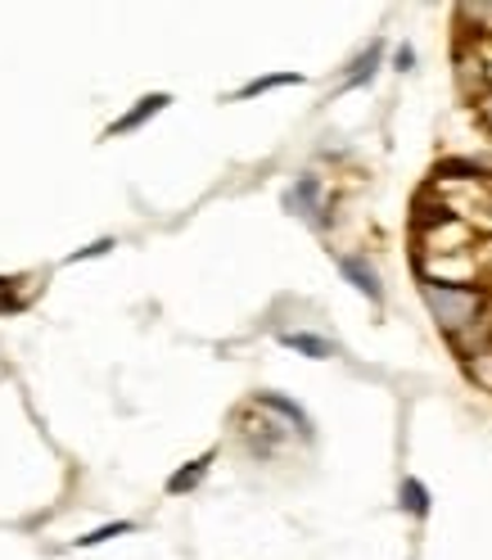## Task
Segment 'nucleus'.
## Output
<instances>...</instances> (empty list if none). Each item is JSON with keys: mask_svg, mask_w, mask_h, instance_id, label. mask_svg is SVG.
Here are the masks:
<instances>
[{"mask_svg": "<svg viewBox=\"0 0 492 560\" xmlns=\"http://www.w3.org/2000/svg\"><path fill=\"white\" fill-rule=\"evenodd\" d=\"M425 303L430 312L438 317L443 330H466L475 317H479V307H483V294L470 290V285H447V280H425Z\"/></svg>", "mask_w": 492, "mask_h": 560, "instance_id": "obj_1", "label": "nucleus"}, {"mask_svg": "<svg viewBox=\"0 0 492 560\" xmlns=\"http://www.w3.org/2000/svg\"><path fill=\"white\" fill-rule=\"evenodd\" d=\"M167 104H172V95H145V100H140L136 104V109L127 114V118H118L114 127H109V136H122V131H136L140 122H145V118H154V114H163L167 109Z\"/></svg>", "mask_w": 492, "mask_h": 560, "instance_id": "obj_2", "label": "nucleus"}, {"mask_svg": "<svg viewBox=\"0 0 492 560\" xmlns=\"http://www.w3.org/2000/svg\"><path fill=\"white\" fill-rule=\"evenodd\" d=\"M339 271H343L348 280H353V285H358L366 299H375V303H379V294H384V290H379V276H375L362 258H339Z\"/></svg>", "mask_w": 492, "mask_h": 560, "instance_id": "obj_3", "label": "nucleus"}, {"mask_svg": "<svg viewBox=\"0 0 492 560\" xmlns=\"http://www.w3.org/2000/svg\"><path fill=\"white\" fill-rule=\"evenodd\" d=\"M280 343L294 348V353H303V358H312V362L335 358V343H330V339H316V335H285Z\"/></svg>", "mask_w": 492, "mask_h": 560, "instance_id": "obj_4", "label": "nucleus"}, {"mask_svg": "<svg viewBox=\"0 0 492 560\" xmlns=\"http://www.w3.org/2000/svg\"><path fill=\"white\" fill-rule=\"evenodd\" d=\"M316 199H321V182H316V177H303V182L285 195L290 208H303V218H316Z\"/></svg>", "mask_w": 492, "mask_h": 560, "instance_id": "obj_5", "label": "nucleus"}, {"mask_svg": "<svg viewBox=\"0 0 492 560\" xmlns=\"http://www.w3.org/2000/svg\"><path fill=\"white\" fill-rule=\"evenodd\" d=\"M208 462H213V457H199V462H190L186 470H177V475L167 479V493H190V488L208 475Z\"/></svg>", "mask_w": 492, "mask_h": 560, "instance_id": "obj_6", "label": "nucleus"}, {"mask_svg": "<svg viewBox=\"0 0 492 560\" xmlns=\"http://www.w3.org/2000/svg\"><path fill=\"white\" fill-rule=\"evenodd\" d=\"M402 506L411 515H430V493H425V483L420 479H402Z\"/></svg>", "mask_w": 492, "mask_h": 560, "instance_id": "obj_7", "label": "nucleus"}, {"mask_svg": "<svg viewBox=\"0 0 492 560\" xmlns=\"http://www.w3.org/2000/svg\"><path fill=\"white\" fill-rule=\"evenodd\" d=\"M298 82H303L298 73H276V78H258L249 86H239V95L249 100V95H262V91H276V86H298Z\"/></svg>", "mask_w": 492, "mask_h": 560, "instance_id": "obj_8", "label": "nucleus"}, {"mask_svg": "<svg viewBox=\"0 0 492 560\" xmlns=\"http://www.w3.org/2000/svg\"><path fill=\"white\" fill-rule=\"evenodd\" d=\"M136 524L131 520H118V524H104V529H95V534H86V538H78V547H99V542H109V538H122V534H131Z\"/></svg>", "mask_w": 492, "mask_h": 560, "instance_id": "obj_9", "label": "nucleus"}, {"mask_svg": "<svg viewBox=\"0 0 492 560\" xmlns=\"http://www.w3.org/2000/svg\"><path fill=\"white\" fill-rule=\"evenodd\" d=\"M258 402H262V407H271V411H280V416H285V420H294V425H298V430L307 434V416H303V411H298V407H294L290 398H276V394H262Z\"/></svg>", "mask_w": 492, "mask_h": 560, "instance_id": "obj_10", "label": "nucleus"}, {"mask_svg": "<svg viewBox=\"0 0 492 560\" xmlns=\"http://www.w3.org/2000/svg\"><path fill=\"white\" fill-rule=\"evenodd\" d=\"M375 63H379V42H375L358 63H353V73H348V82H343V86H362V82L375 73Z\"/></svg>", "mask_w": 492, "mask_h": 560, "instance_id": "obj_11", "label": "nucleus"}, {"mask_svg": "<svg viewBox=\"0 0 492 560\" xmlns=\"http://www.w3.org/2000/svg\"><path fill=\"white\" fill-rule=\"evenodd\" d=\"M109 249H114V240H95L91 249H78V254L68 258V262H78V258H99V254H109Z\"/></svg>", "mask_w": 492, "mask_h": 560, "instance_id": "obj_12", "label": "nucleus"}, {"mask_svg": "<svg viewBox=\"0 0 492 560\" xmlns=\"http://www.w3.org/2000/svg\"><path fill=\"white\" fill-rule=\"evenodd\" d=\"M411 63H415V55H411V46H402V50H398V68H402V73H407V68H411Z\"/></svg>", "mask_w": 492, "mask_h": 560, "instance_id": "obj_13", "label": "nucleus"}, {"mask_svg": "<svg viewBox=\"0 0 492 560\" xmlns=\"http://www.w3.org/2000/svg\"><path fill=\"white\" fill-rule=\"evenodd\" d=\"M5 307H14L10 303V280H0V312H5Z\"/></svg>", "mask_w": 492, "mask_h": 560, "instance_id": "obj_14", "label": "nucleus"}, {"mask_svg": "<svg viewBox=\"0 0 492 560\" xmlns=\"http://www.w3.org/2000/svg\"><path fill=\"white\" fill-rule=\"evenodd\" d=\"M488 122H492V104H488Z\"/></svg>", "mask_w": 492, "mask_h": 560, "instance_id": "obj_15", "label": "nucleus"}]
</instances>
